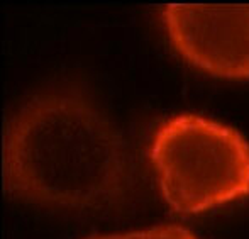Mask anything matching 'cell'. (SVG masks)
<instances>
[{
  "label": "cell",
  "mask_w": 249,
  "mask_h": 239,
  "mask_svg": "<svg viewBox=\"0 0 249 239\" xmlns=\"http://www.w3.org/2000/svg\"><path fill=\"white\" fill-rule=\"evenodd\" d=\"M149 161L166 203L200 214L249 195V143L231 126L178 114L153 132Z\"/></svg>",
  "instance_id": "cell-2"
},
{
  "label": "cell",
  "mask_w": 249,
  "mask_h": 239,
  "mask_svg": "<svg viewBox=\"0 0 249 239\" xmlns=\"http://www.w3.org/2000/svg\"><path fill=\"white\" fill-rule=\"evenodd\" d=\"M3 187L34 205L102 210L119 205L136 184L131 146L80 87L27 97L3 129Z\"/></svg>",
  "instance_id": "cell-1"
},
{
  "label": "cell",
  "mask_w": 249,
  "mask_h": 239,
  "mask_svg": "<svg viewBox=\"0 0 249 239\" xmlns=\"http://www.w3.org/2000/svg\"><path fill=\"white\" fill-rule=\"evenodd\" d=\"M89 239H197L190 231L178 226H156L144 231L124 234H108V236H97Z\"/></svg>",
  "instance_id": "cell-4"
},
{
  "label": "cell",
  "mask_w": 249,
  "mask_h": 239,
  "mask_svg": "<svg viewBox=\"0 0 249 239\" xmlns=\"http://www.w3.org/2000/svg\"><path fill=\"white\" fill-rule=\"evenodd\" d=\"M161 22L175 51L215 78H249V5L173 3Z\"/></svg>",
  "instance_id": "cell-3"
}]
</instances>
